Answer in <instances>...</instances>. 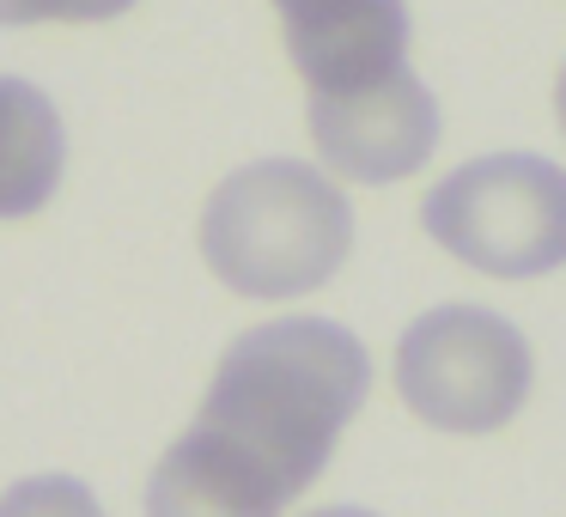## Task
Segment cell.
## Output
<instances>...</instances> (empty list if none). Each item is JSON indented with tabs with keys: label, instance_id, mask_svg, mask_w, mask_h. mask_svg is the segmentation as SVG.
<instances>
[{
	"label": "cell",
	"instance_id": "obj_7",
	"mask_svg": "<svg viewBox=\"0 0 566 517\" xmlns=\"http://www.w3.org/2000/svg\"><path fill=\"white\" fill-rule=\"evenodd\" d=\"M0 517H104V505L74 475H31L0 493Z\"/></svg>",
	"mask_w": 566,
	"mask_h": 517
},
{
	"label": "cell",
	"instance_id": "obj_6",
	"mask_svg": "<svg viewBox=\"0 0 566 517\" xmlns=\"http://www.w3.org/2000/svg\"><path fill=\"white\" fill-rule=\"evenodd\" d=\"M67 135L31 80L0 74V220H31L62 183Z\"/></svg>",
	"mask_w": 566,
	"mask_h": 517
},
{
	"label": "cell",
	"instance_id": "obj_3",
	"mask_svg": "<svg viewBox=\"0 0 566 517\" xmlns=\"http://www.w3.org/2000/svg\"><path fill=\"white\" fill-rule=\"evenodd\" d=\"M420 225L493 281H536L566 262V171L536 152H493L427 189Z\"/></svg>",
	"mask_w": 566,
	"mask_h": 517
},
{
	"label": "cell",
	"instance_id": "obj_5",
	"mask_svg": "<svg viewBox=\"0 0 566 517\" xmlns=\"http://www.w3.org/2000/svg\"><path fill=\"white\" fill-rule=\"evenodd\" d=\"M274 13L311 110H347L415 80L402 0H274Z\"/></svg>",
	"mask_w": 566,
	"mask_h": 517
},
{
	"label": "cell",
	"instance_id": "obj_10",
	"mask_svg": "<svg viewBox=\"0 0 566 517\" xmlns=\"http://www.w3.org/2000/svg\"><path fill=\"white\" fill-rule=\"evenodd\" d=\"M311 517H371V511H359V505H323V511H311Z\"/></svg>",
	"mask_w": 566,
	"mask_h": 517
},
{
	"label": "cell",
	"instance_id": "obj_1",
	"mask_svg": "<svg viewBox=\"0 0 566 517\" xmlns=\"http://www.w3.org/2000/svg\"><path fill=\"white\" fill-rule=\"evenodd\" d=\"M371 390L342 323L281 317L244 329L213 366L201 414L147 481V517H281L329 468Z\"/></svg>",
	"mask_w": 566,
	"mask_h": 517
},
{
	"label": "cell",
	"instance_id": "obj_9",
	"mask_svg": "<svg viewBox=\"0 0 566 517\" xmlns=\"http://www.w3.org/2000/svg\"><path fill=\"white\" fill-rule=\"evenodd\" d=\"M554 116H560V135H566V67H560V80H554Z\"/></svg>",
	"mask_w": 566,
	"mask_h": 517
},
{
	"label": "cell",
	"instance_id": "obj_2",
	"mask_svg": "<svg viewBox=\"0 0 566 517\" xmlns=\"http://www.w3.org/2000/svg\"><path fill=\"white\" fill-rule=\"evenodd\" d=\"M354 208L335 177L298 159H262L226 177L201 208V256L244 298H305L342 274Z\"/></svg>",
	"mask_w": 566,
	"mask_h": 517
},
{
	"label": "cell",
	"instance_id": "obj_4",
	"mask_svg": "<svg viewBox=\"0 0 566 517\" xmlns=\"http://www.w3.org/2000/svg\"><path fill=\"white\" fill-rule=\"evenodd\" d=\"M530 341L481 305H439L396 341V390L432 432H500L530 395Z\"/></svg>",
	"mask_w": 566,
	"mask_h": 517
},
{
	"label": "cell",
	"instance_id": "obj_8",
	"mask_svg": "<svg viewBox=\"0 0 566 517\" xmlns=\"http://www.w3.org/2000/svg\"><path fill=\"white\" fill-rule=\"evenodd\" d=\"M128 7L135 0H0V25H98Z\"/></svg>",
	"mask_w": 566,
	"mask_h": 517
}]
</instances>
